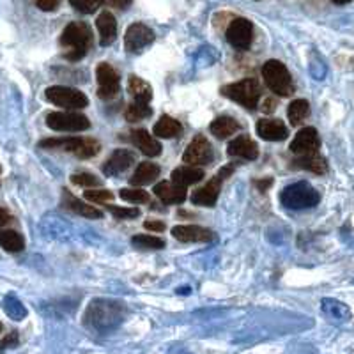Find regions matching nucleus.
<instances>
[{"label":"nucleus","instance_id":"nucleus-2","mask_svg":"<svg viewBox=\"0 0 354 354\" xmlns=\"http://www.w3.org/2000/svg\"><path fill=\"white\" fill-rule=\"evenodd\" d=\"M61 44L68 50L66 52L68 61H80L93 44V30L84 21H73L64 28L61 36Z\"/></svg>","mask_w":354,"mask_h":354},{"label":"nucleus","instance_id":"nucleus-21","mask_svg":"<svg viewBox=\"0 0 354 354\" xmlns=\"http://www.w3.org/2000/svg\"><path fill=\"white\" fill-rule=\"evenodd\" d=\"M131 142L137 145V149H140L145 156L154 158L158 154H161V144L149 131H145V129H135V131H131Z\"/></svg>","mask_w":354,"mask_h":354},{"label":"nucleus","instance_id":"nucleus-47","mask_svg":"<svg viewBox=\"0 0 354 354\" xmlns=\"http://www.w3.org/2000/svg\"><path fill=\"white\" fill-rule=\"evenodd\" d=\"M331 2L337 6H344V4H349V2H353V0H331Z\"/></svg>","mask_w":354,"mask_h":354},{"label":"nucleus","instance_id":"nucleus-38","mask_svg":"<svg viewBox=\"0 0 354 354\" xmlns=\"http://www.w3.org/2000/svg\"><path fill=\"white\" fill-rule=\"evenodd\" d=\"M69 2H71L73 8L84 12V15H93L103 4V0H69Z\"/></svg>","mask_w":354,"mask_h":354},{"label":"nucleus","instance_id":"nucleus-18","mask_svg":"<svg viewBox=\"0 0 354 354\" xmlns=\"http://www.w3.org/2000/svg\"><path fill=\"white\" fill-rule=\"evenodd\" d=\"M154 194L163 204H183L186 201V188L172 181L158 183L154 186Z\"/></svg>","mask_w":354,"mask_h":354},{"label":"nucleus","instance_id":"nucleus-15","mask_svg":"<svg viewBox=\"0 0 354 354\" xmlns=\"http://www.w3.org/2000/svg\"><path fill=\"white\" fill-rule=\"evenodd\" d=\"M137 154L129 149H117L113 151L112 156L105 161L103 165V174L105 176H119L121 172L128 170L135 163Z\"/></svg>","mask_w":354,"mask_h":354},{"label":"nucleus","instance_id":"nucleus-28","mask_svg":"<svg viewBox=\"0 0 354 354\" xmlns=\"http://www.w3.org/2000/svg\"><path fill=\"white\" fill-rule=\"evenodd\" d=\"M209 129L216 138H227L230 137V135H236V133L239 131V122L236 121V119H232V117L223 115L214 119V121L211 122Z\"/></svg>","mask_w":354,"mask_h":354},{"label":"nucleus","instance_id":"nucleus-40","mask_svg":"<svg viewBox=\"0 0 354 354\" xmlns=\"http://www.w3.org/2000/svg\"><path fill=\"white\" fill-rule=\"evenodd\" d=\"M15 346H18V333L17 331H11V333H9L8 337L2 340V342H0V353L6 349H9V347H15Z\"/></svg>","mask_w":354,"mask_h":354},{"label":"nucleus","instance_id":"nucleus-12","mask_svg":"<svg viewBox=\"0 0 354 354\" xmlns=\"http://www.w3.org/2000/svg\"><path fill=\"white\" fill-rule=\"evenodd\" d=\"M96 78L100 88H97V96L103 100H112L121 91V80H119V73L106 62H101L96 69Z\"/></svg>","mask_w":354,"mask_h":354},{"label":"nucleus","instance_id":"nucleus-17","mask_svg":"<svg viewBox=\"0 0 354 354\" xmlns=\"http://www.w3.org/2000/svg\"><path fill=\"white\" fill-rule=\"evenodd\" d=\"M257 135L268 142L286 140L289 131L280 119H261L257 122Z\"/></svg>","mask_w":354,"mask_h":354},{"label":"nucleus","instance_id":"nucleus-7","mask_svg":"<svg viewBox=\"0 0 354 354\" xmlns=\"http://www.w3.org/2000/svg\"><path fill=\"white\" fill-rule=\"evenodd\" d=\"M46 100L55 106H62L66 110H82L88 105V100L82 91L64 85H53L46 88Z\"/></svg>","mask_w":354,"mask_h":354},{"label":"nucleus","instance_id":"nucleus-4","mask_svg":"<svg viewBox=\"0 0 354 354\" xmlns=\"http://www.w3.org/2000/svg\"><path fill=\"white\" fill-rule=\"evenodd\" d=\"M220 93L225 97H229V100L243 105L245 109L254 110L259 105L262 88L261 84L255 78H245L241 82H236V84H229L225 87H221Z\"/></svg>","mask_w":354,"mask_h":354},{"label":"nucleus","instance_id":"nucleus-9","mask_svg":"<svg viewBox=\"0 0 354 354\" xmlns=\"http://www.w3.org/2000/svg\"><path fill=\"white\" fill-rule=\"evenodd\" d=\"M232 174V167H225V169H221L216 176L211 179L209 183L202 188L195 189L194 195H192V202L195 205H205V207H213L218 201V195H220V188L221 183L225 181V177Z\"/></svg>","mask_w":354,"mask_h":354},{"label":"nucleus","instance_id":"nucleus-36","mask_svg":"<svg viewBox=\"0 0 354 354\" xmlns=\"http://www.w3.org/2000/svg\"><path fill=\"white\" fill-rule=\"evenodd\" d=\"M106 209L117 218V220H131V218H137L140 214L138 207H121V205H106Z\"/></svg>","mask_w":354,"mask_h":354},{"label":"nucleus","instance_id":"nucleus-16","mask_svg":"<svg viewBox=\"0 0 354 354\" xmlns=\"http://www.w3.org/2000/svg\"><path fill=\"white\" fill-rule=\"evenodd\" d=\"M172 236L183 243H207L213 239V232L209 229L198 225H177L172 229Z\"/></svg>","mask_w":354,"mask_h":354},{"label":"nucleus","instance_id":"nucleus-22","mask_svg":"<svg viewBox=\"0 0 354 354\" xmlns=\"http://www.w3.org/2000/svg\"><path fill=\"white\" fill-rule=\"evenodd\" d=\"M322 312L331 322H337V324H342V322H347L351 319L349 306L346 303L331 298L322 299Z\"/></svg>","mask_w":354,"mask_h":354},{"label":"nucleus","instance_id":"nucleus-24","mask_svg":"<svg viewBox=\"0 0 354 354\" xmlns=\"http://www.w3.org/2000/svg\"><path fill=\"white\" fill-rule=\"evenodd\" d=\"M202 179H204V170L192 165L179 167V169H176L172 172V183L183 186V188H186L189 185H195V183L202 181Z\"/></svg>","mask_w":354,"mask_h":354},{"label":"nucleus","instance_id":"nucleus-5","mask_svg":"<svg viewBox=\"0 0 354 354\" xmlns=\"http://www.w3.org/2000/svg\"><path fill=\"white\" fill-rule=\"evenodd\" d=\"M262 78L266 85L278 96L287 97L294 93V82L290 77L289 69L280 61H268L262 66Z\"/></svg>","mask_w":354,"mask_h":354},{"label":"nucleus","instance_id":"nucleus-41","mask_svg":"<svg viewBox=\"0 0 354 354\" xmlns=\"http://www.w3.org/2000/svg\"><path fill=\"white\" fill-rule=\"evenodd\" d=\"M34 2H36L41 11H53V9H57L61 0H34Z\"/></svg>","mask_w":354,"mask_h":354},{"label":"nucleus","instance_id":"nucleus-27","mask_svg":"<svg viewBox=\"0 0 354 354\" xmlns=\"http://www.w3.org/2000/svg\"><path fill=\"white\" fill-rule=\"evenodd\" d=\"M128 91L135 101H142V103H149L153 100V87L145 80H142L137 75H131L128 78Z\"/></svg>","mask_w":354,"mask_h":354},{"label":"nucleus","instance_id":"nucleus-37","mask_svg":"<svg viewBox=\"0 0 354 354\" xmlns=\"http://www.w3.org/2000/svg\"><path fill=\"white\" fill-rule=\"evenodd\" d=\"M71 183L77 186H84V188H94V186H100L101 181L97 179L96 176L87 172H80V174H73L71 176Z\"/></svg>","mask_w":354,"mask_h":354},{"label":"nucleus","instance_id":"nucleus-42","mask_svg":"<svg viewBox=\"0 0 354 354\" xmlns=\"http://www.w3.org/2000/svg\"><path fill=\"white\" fill-rule=\"evenodd\" d=\"M144 227L151 232H163L165 230V223L163 221H158V220H147L144 221Z\"/></svg>","mask_w":354,"mask_h":354},{"label":"nucleus","instance_id":"nucleus-8","mask_svg":"<svg viewBox=\"0 0 354 354\" xmlns=\"http://www.w3.org/2000/svg\"><path fill=\"white\" fill-rule=\"evenodd\" d=\"M46 126L53 131H85L91 128V122L82 113L53 112L46 115Z\"/></svg>","mask_w":354,"mask_h":354},{"label":"nucleus","instance_id":"nucleus-46","mask_svg":"<svg viewBox=\"0 0 354 354\" xmlns=\"http://www.w3.org/2000/svg\"><path fill=\"white\" fill-rule=\"evenodd\" d=\"M262 110H264V112H273V110H274V101L273 100L264 101V106H262Z\"/></svg>","mask_w":354,"mask_h":354},{"label":"nucleus","instance_id":"nucleus-25","mask_svg":"<svg viewBox=\"0 0 354 354\" xmlns=\"http://www.w3.org/2000/svg\"><path fill=\"white\" fill-rule=\"evenodd\" d=\"M181 133V122L176 121V119L170 115H161L160 121H158L153 128V135H156V137L160 138H176L179 137Z\"/></svg>","mask_w":354,"mask_h":354},{"label":"nucleus","instance_id":"nucleus-3","mask_svg":"<svg viewBox=\"0 0 354 354\" xmlns=\"http://www.w3.org/2000/svg\"><path fill=\"white\" fill-rule=\"evenodd\" d=\"M319 201H321V195L317 189L305 181L294 183V185L283 188V192L280 194V202L287 209H308V207L317 205Z\"/></svg>","mask_w":354,"mask_h":354},{"label":"nucleus","instance_id":"nucleus-31","mask_svg":"<svg viewBox=\"0 0 354 354\" xmlns=\"http://www.w3.org/2000/svg\"><path fill=\"white\" fill-rule=\"evenodd\" d=\"M0 246L11 252V254H17V252L24 250L25 241L17 230H2L0 232Z\"/></svg>","mask_w":354,"mask_h":354},{"label":"nucleus","instance_id":"nucleus-29","mask_svg":"<svg viewBox=\"0 0 354 354\" xmlns=\"http://www.w3.org/2000/svg\"><path fill=\"white\" fill-rule=\"evenodd\" d=\"M294 165L298 167V169H305L310 170V172L314 174H326L328 172V163L326 160L321 156V154H312V156H301L298 160L294 161Z\"/></svg>","mask_w":354,"mask_h":354},{"label":"nucleus","instance_id":"nucleus-35","mask_svg":"<svg viewBox=\"0 0 354 354\" xmlns=\"http://www.w3.org/2000/svg\"><path fill=\"white\" fill-rule=\"evenodd\" d=\"M119 197L126 202H131V204H145V202H149V194L144 192L142 188H124L121 189V194Z\"/></svg>","mask_w":354,"mask_h":354},{"label":"nucleus","instance_id":"nucleus-43","mask_svg":"<svg viewBox=\"0 0 354 354\" xmlns=\"http://www.w3.org/2000/svg\"><path fill=\"white\" fill-rule=\"evenodd\" d=\"M106 6H110V8H115V9H126L129 6V2L131 0H103Z\"/></svg>","mask_w":354,"mask_h":354},{"label":"nucleus","instance_id":"nucleus-26","mask_svg":"<svg viewBox=\"0 0 354 354\" xmlns=\"http://www.w3.org/2000/svg\"><path fill=\"white\" fill-rule=\"evenodd\" d=\"M64 205H66V209L80 214V216L93 218V220L94 218H103V213H101L100 209H96L94 205H88L85 204V202L78 201L77 197H73V195L68 194V192H64Z\"/></svg>","mask_w":354,"mask_h":354},{"label":"nucleus","instance_id":"nucleus-39","mask_svg":"<svg viewBox=\"0 0 354 354\" xmlns=\"http://www.w3.org/2000/svg\"><path fill=\"white\" fill-rule=\"evenodd\" d=\"M84 197L91 202H109L113 198V194L109 189H87Z\"/></svg>","mask_w":354,"mask_h":354},{"label":"nucleus","instance_id":"nucleus-45","mask_svg":"<svg viewBox=\"0 0 354 354\" xmlns=\"http://www.w3.org/2000/svg\"><path fill=\"white\" fill-rule=\"evenodd\" d=\"M254 185L257 186V188L261 189V192H266V189H268L271 185H273V179H257V181H255Z\"/></svg>","mask_w":354,"mask_h":354},{"label":"nucleus","instance_id":"nucleus-1","mask_svg":"<svg viewBox=\"0 0 354 354\" xmlns=\"http://www.w3.org/2000/svg\"><path fill=\"white\" fill-rule=\"evenodd\" d=\"M124 319V303L110 299H94L85 312V324L100 333L115 330Z\"/></svg>","mask_w":354,"mask_h":354},{"label":"nucleus","instance_id":"nucleus-10","mask_svg":"<svg viewBox=\"0 0 354 354\" xmlns=\"http://www.w3.org/2000/svg\"><path fill=\"white\" fill-rule=\"evenodd\" d=\"M213 158H214V153H213V147H211V142L207 140L204 135H197L194 140L189 142L185 154H183V161L192 167L207 165V163L213 161Z\"/></svg>","mask_w":354,"mask_h":354},{"label":"nucleus","instance_id":"nucleus-33","mask_svg":"<svg viewBox=\"0 0 354 354\" xmlns=\"http://www.w3.org/2000/svg\"><path fill=\"white\" fill-rule=\"evenodd\" d=\"M131 245L137 246L140 250H161L165 248V241L156 236H149V234H138L133 236Z\"/></svg>","mask_w":354,"mask_h":354},{"label":"nucleus","instance_id":"nucleus-19","mask_svg":"<svg viewBox=\"0 0 354 354\" xmlns=\"http://www.w3.org/2000/svg\"><path fill=\"white\" fill-rule=\"evenodd\" d=\"M227 153L230 156H238V158H245V160H257L259 156V147L248 135H239V137L234 138L232 142L227 147Z\"/></svg>","mask_w":354,"mask_h":354},{"label":"nucleus","instance_id":"nucleus-13","mask_svg":"<svg viewBox=\"0 0 354 354\" xmlns=\"http://www.w3.org/2000/svg\"><path fill=\"white\" fill-rule=\"evenodd\" d=\"M154 32L145 24L129 25L124 34V48L129 53H140L149 44H153Z\"/></svg>","mask_w":354,"mask_h":354},{"label":"nucleus","instance_id":"nucleus-32","mask_svg":"<svg viewBox=\"0 0 354 354\" xmlns=\"http://www.w3.org/2000/svg\"><path fill=\"white\" fill-rule=\"evenodd\" d=\"M153 110H151L149 103H142V101H133L131 105L126 110V121L129 122H137L142 121V119H147L151 117Z\"/></svg>","mask_w":354,"mask_h":354},{"label":"nucleus","instance_id":"nucleus-20","mask_svg":"<svg viewBox=\"0 0 354 354\" xmlns=\"http://www.w3.org/2000/svg\"><path fill=\"white\" fill-rule=\"evenodd\" d=\"M96 27H97V32H100V44L101 46H109L115 41L117 37V21L113 18L112 12L109 11H103L97 17L96 20Z\"/></svg>","mask_w":354,"mask_h":354},{"label":"nucleus","instance_id":"nucleus-23","mask_svg":"<svg viewBox=\"0 0 354 354\" xmlns=\"http://www.w3.org/2000/svg\"><path fill=\"white\" fill-rule=\"evenodd\" d=\"M160 167L156 163H151V161H144L140 165L137 167L135 174L131 177V185L140 188V186L151 185L153 181H156L158 177H160Z\"/></svg>","mask_w":354,"mask_h":354},{"label":"nucleus","instance_id":"nucleus-48","mask_svg":"<svg viewBox=\"0 0 354 354\" xmlns=\"http://www.w3.org/2000/svg\"><path fill=\"white\" fill-rule=\"evenodd\" d=\"M0 333H2V322H0Z\"/></svg>","mask_w":354,"mask_h":354},{"label":"nucleus","instance_id":"nucleus-14","mask_svg":"<svg viewBox=\"0 0 354 354\" xmlns=\"http://www.w3.org/2000/svg\"><path fill=\"white\" fill-rule=\"evenodd\" d=\"M319 147H321V138H319V133L315 128H303L301 131L294 137V140L290 142V153H294L298 158L301 156H312V154L319 153Z\"/></svg>","mask_w":354,"mask_h":354},{"label":"nucleus","instance_id":"nucleus-6","mask_svg":"<svg viewBox=\"0 0 354 354\" xmlns=\"http://www.w3.org/2000/svg\"><path fill=\"white\" fill-rule=\"evenodd\" d=\"M39 147L44 149H62L68 153L77 154L78 158H93L100 153V142L93 138H48V140H41Z\"/></svg>","mask_w":354,"mask_h":354},{"label":"nucleus","instance_id":"nucleus-44","mask_svg":"<svg viewBox=\"0 0 354 354\" xmlns=\"http://www.w3.org/2000/svg\"><path fill=\"white\" fill-rule=\"evenodd\" d=\"M11 221H12L11 213H9L8 209H4V207H0V227H8Z\"/></svg>","mask_w":354,"mask_h":354},{"label":"nucleus","instance_id":"nucleus-34","mask_svg":"<svg viewBox=\"0 0 354 354\" xmlns=\"http://www.w3.org/2000/svg\"><path fill=\"white\" fill-rule=\"evenodd\" d=\"M4 310H6V314H8L11 319H15V321H21V319L27 315L25 306L21 305L15 296H8V298L4 299Z\"/></svg>","mask_w":354,"mask_h":354},{"label":"nucleus","instance_id":"nucleus-11","mask_svg":"<svg viewBox=\"0 0 354 354\" xmlns=\"http://www.w3.org/2000/svg\"><path fill=\"white\" fill-rule=\"evenodd\" d=\"M227 41L236 50H248L254 41V25L246 18H236L227 28Z\"/></svg>","mask_w":354,"mask_h":354},{"label":"nucleus","instance_id":"nucleus-30","mask_svg":"<svg viewBox=\"0 0 354 354\" xmlns=\"http://www.w3.org/2000/svg\"><path fill=\"white\" fill-rule=\"evenodd\" d=\"M310 113V105L306 100H294L287 109V117L292 126H298L305 121Z\"/></svg>","mask_w":354,"mask_h":354}]
</instances>
